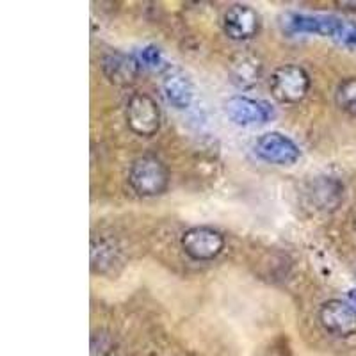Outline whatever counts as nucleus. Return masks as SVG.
<instances>
[{
	"instance_id": "obj_1",
	"label": "nucleus",
	"mask_w": 356,
	"mask_h": 356,
	"mask_svg": "<svg viewBox=\"0 0 356 356\" xmlns=\"http://www.w3.org/2000/svg\"><path fill=\"white\" fill-rule=\"evenodd\" d=\"M214 294L222 319L244 337L260 335L287 317L285 298L244 276L227 275L216 284Z\"/></svg>"
},
{
	"instance_id": "obj_2",
	"label": "nucleus",
	"mask_w": 356,
	"mask_h": 356,
	"mask_svg": "<svg viewBox=\"0 0 356 356\" xmlns=\"http://www.w3.org/2000/svg\"><path fill=\"white\" fill-rule=\"evenodd\" d=\"M324 326L340 337H349L356 332V312L340 301H332L323 308Z\"/></svg>"
},
{
	"instance_id": "obj_3",
	"label": "nucleus",
	"mask_w": 356,
	"mask_h": 356,
	"mask_svg": "<svg viewBox=\"0 0 356 356\" xmlns=\"http://www.w3.org/2000/svg\"><path fill=\"white\" fill-rule=\"evenodd\" d=\"M307 77L301 70L284 68L275 75V91L282 100H298L307 91Z\"/></svg>"
},
{
	"instance_id": "obj_4",
	"label": "nucleus",
	"mask_w": 356,
	"mask_h": 356,
	"mask_svg": "<svg viewBox=\"0 0 356 356\" xmlns=\"http://www.w3.org/2000/svg\"><path fill=\"white\" fill-rule=\"evenodd\" d=\"M130 123L139 134H152L159 127V113L150 98H136L130 104Z\"/></svg>"
},
{
	"instance_id": "obj_5",
	"label": "nucleus",
	"mask_w": 356,
	"mask_h": 356,
	"mask_svg": "<svg viewBox=\"0 0 356 356\" xmlns=\"http://www.w3.org/2000/svg\"><path fill=\"white\" fill-rule=\"evenodd\" d=\"M259 152L267 161L292 162L298 157L296 146L289 139L280 138L278 134H267L259 141Z\"/></svg>"
},
{
	"instance_id": "obj_6",
	"label": "nucleus",
	"mask_w": 356,
	"mask_h": 356,
	"mask_svg": "<svg viewBox=\"0 0 356 356\" xmlns=\"http://www.w3.org/2000/svg\"><path fill=\"white\" fill-rule=\"evenodd\" d=\"M184 246L189 251L193 257H198V259H209V257L216 255L222 246V241L219 239L218 234H212V232L207 230H198L187 234V237L184 239Z\"/></svg>"
},
{
	"instance_id": "obj_7",
	"label": "nucleus",
	"mask_w": 356,
	"mask_h": 356,
	"mask_svg": "<svg viewBox=\"0 0 356 356\" xmlns=\"http://www.w3.org/2000/svg\"><path fill=\"white\" fill-rule=\"evenodd\" d=\"M132 180L139 191H145L146 195H152V193L161 189V186L164 184V175L161 173L159 162L143 161L134 168Z\"/></svg>"
},
{
	"instance_id": "obj_8",
	"label": "nucleus",
	"mask_w": 356,
	"mask_h": 356,
	"mask_svg": "<svg viewBox=\"0 0 356 356\" xmlns=\"http://www.w3.org/2000/svg\"><path fill=\"white\" fill-rule=\"evenodd\" d=\"M228 109H230L232 118L239 123H253L266 120V113H264L262 107L251 100H241V98L232 100Z\"/></svg>"
},
{
	"instance_id": "obj_9",
	"label": "nucleus",
	"mask_w": 356,
	"mask_h": 356,
	"mask_svg": "<svg viewBox=\"0 0 356 356\" xmlns=\"http://www.w3.org/2000/svg\"><path fill=\"white\" fill-rule=\"evenodd\" d=\"M339 102L340 106L344 107L346 111H351V113H356V81L351 79V81L344 82L339 89Z\"/></svg>"
},
{
	"instance_id": "obj_10",
	"label": "nucleus",
	"mask_w": 356,
	"mask_h": 356,
	"mask_svg": "<svg viewBox=\"0 0 356 356\" xmlns=\"http://www.w3.org/2000/svg\"><path fill=\"white\" fill-rule=\"evenodd\" d=\"M168 97L171 102H175L177 106H184L189 100V89H187L186 82H180L177 77L171 79L168 82Z\"/></svg>"
}]
</instances>
